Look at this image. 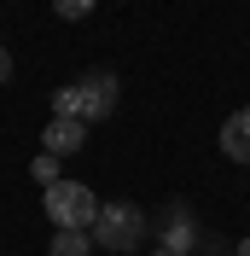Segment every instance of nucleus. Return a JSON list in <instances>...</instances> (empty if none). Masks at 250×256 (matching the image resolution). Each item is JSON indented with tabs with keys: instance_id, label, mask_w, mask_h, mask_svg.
<instances>
[{
	"instance_id": "1",
	"label": "nucleus",
	"mask_w": 250,
	"mask_h": 256,
	"mask_svg": "<svg viewBox=\"0 0 250 256\" xmlns=\"http://www.w3.org/2000/svg\"><path fill=\"white\" fill-rule=\"evenodd\" d=\"M116 111V76H105V70H88V76L64 82L58 94H52V116H76V122H105V116Z\"/></svg>"
},
{
	"instance_id": "2",
	"label": "nucleus",
	"mask_w": 250,
	"mask_h": 256,
	"mask_svg": "<svg viewBox=\"0 0 250 256\" xmlns=\"http://www.w3.org/2000/svg\"><path fill=\"white\" fill-rule=\"evenodd\" d=\"M47 222L58 227V233H94L99 222V198L94 186H82V180H58V186H47Z\"/></svg>"
},
{
	"instance_id": "3",
	"label": "nucleus",
	"mask_w": 250,
	"mask_h": 256,
	"mask_svg": "<svg viewBox=\"0 0 250 256\" xmlns=\"http://www.w3.org/2000/svg\"><path fill=\"white\" fill-rule=\"evenodd\" d=\"M140 239H146V210L140 204H99V222H94V244L99 250H116V256H128V250H140Z\"/></svg>"
},
{
	"instance_id": "4",
	"label": "nucleus",
	"mask_w": 250,
	"mask_h": 256,
	"mask_svg": "<svg viewBox=\"0 0 250 256\" xmlns=\"http://www.w3.org/2000/svg\"><path fill=\"white\" fill-rule=\"evenodd\" d=\"M82 146H88V122H76V116H52L41 128V152H52V158H76Z\"/></svg>"
},
{
	"instance_id": "5",
	"label": "nucleus",
	"mask_w": 250,
	"mask_h": 256,
	"mask_svg": "<svg viewBox=\"0 0 250 256\" xmlns=\"http://www.w3.org/2000/svg\"><path fill=\"white\" fill-rule=\"evenodd\" d=\"M221 152H227L233 163H250V105L221 122Z\"/></svg>"
},
{
	"instance_id": "6",
	"label": "nucleus",
	"mask_w": 250,
	"mask_h": 256,
	"mask_svg": "<svg viewBox=\"0 0 250 256\" xmlns=\"http://www.w3.org/2000/svg\"><path fill=\"white\" fill-rule=\"evenodd\" d=\"M47 256H94V233H52Z\"/></svg>"
},
{
	"instance_id": "7",
	"label": "nucleus",
	"mask_w": 250,
	"mask_h": 256,
	"mask_svg": "<svg viewBox=\"0 0 250 256\" xmlns=\"http://www.w3.org/2000/svg\"><path fill=\"white\" fill-rule=\"evenodd\" d=\"M58 163H64V158H52V152H41V158L30 163V175L41 180V186H58V180H64V175H58Z\"/></svg>"
},
{
	"instance_id": "8",
	"label": "nucleus",
	"mask_w": 250,
	"mask_h": 256,
	"mask_svg": "<svg viewBox=\"0 0 250 256\" xmlns=\"http://www.w3.org/2000/svg\"><path fill=\"white\" fill-rule=\"evenodd\" d=\"M180 244H192V222L174 210V216H169V244H163V250H174V256H180Z\"/></svg>"
},
{
	"instance_id": "9",
	"label": "nucleus",
	"mask_w": 250,
	"mask_h": 256,
	"mask_svg": "<svg viewBox=\"0 0 250 256\" xmlns=\"http://www.w3.org/2000/svg\"><path fill=\"white\" fill-rule=\"evenodd\" d=\"M94 6H99V0H52V12L70 18V24H76V18H94Z\"/></svg>"
},
{
	"instance_id": "10",
	"label": "nucleus",
	"mask_w": 250,
	"mask_h": 256,
	"mask_svg": "<svg viewBox=\"0 0 250 256\" xmlns=\"http://www.w3.org/2000/svg\"><path fill=\"white\" fill-rule=\"evenodd\" d=\"M0 82H12V52L0 47Z\"/></svg>"
},
{
	"instance_id": "11",
	"label": "nucleus",
	"mask_w": 250,
	"mask_h": 256,
	"mask_svg": "<svg viewBox=\"0 0 250 256\" xmlns=\"http://www.w3.org/2000/svg\"><path fill=\"white\" fill-rule=\"evenodd\" d=\"M233 256H250V239H238V250H233Z\"/></svg>"
},
{
	"instance_id": "12",
	"label": "nucleus",
	"mask_w": 250,
	"mask_h": 256,
	"mask_svg": "<svg viewBox=\"0 0 250 256\" xmlns=\"http://www.w3.org/2000/svg\"><path fill=\"white\" fill-rule=\"evenodd\" d=\"M146 256H174V250H146Z\"/></svg>"
}]
</instances>
